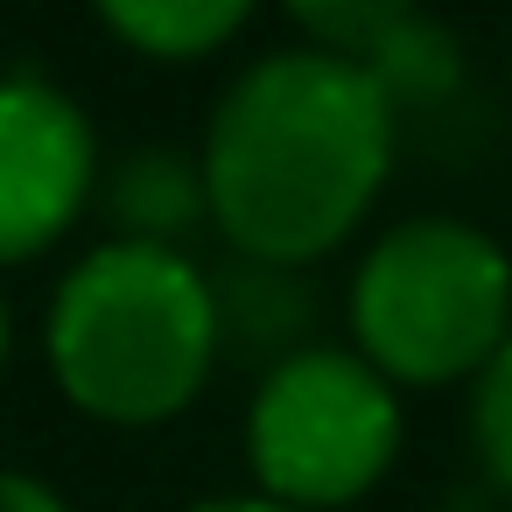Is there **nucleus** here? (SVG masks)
<instances>
[{"label": "nucleus", "instance_id": "1", "mask_svg": "<svg viewBox=\"0 0 512 512\" xmlns=\"http://www.w3.org/2000/svg\"><path fill=\"white\" fill-rule=\"evenodd\" d=\"M204 204L260 267L330 253L393 169V106L330 50L260 57L204 134Z\"/></svg>", "mask_w": 512, "mask_h": 512}, {"label": "nucleus", "instance_id": "2", "mask_svg": "<svg viewBox=\"0 0 512 512\" xmlns=\"http://www.w3.org/2000/svg\"><path fill=\"white\" fill-rule=\"evenodd\" d=\"M218 358V295L176 246L113 239L78 260L50 302L57 386L120 428L169 421Z\"/></svg>", "mask_w": 512, "mask_h": 512}, {"label": "nucleus", "instance_id": "3", "mask_svg": "<svg viewBox=\"0 0 512 512\" xmlns=\"http://www.w3.org/2000/svg\"><path fill=\"white\" fill-rule=\"evenodd\" d=\"M351 330L386 386H442L484 372L512 330V260L456 218L393 225L358 267Z\"/></svg>", "mask_w": 512, "mask_h": 512}, {"label": "nucleus", "instance_id": "4", "mask_svg": "<svg viewBox=\"0 0 512 512\" xmlns=\"http://www.w3.org/2000/svg\"><path fill=\"white\" fill-rule=\"evenodd\" d=\"M246 442L274 505L288 512L351 505L386 477L400 449V407H393V386L365 358L295 351L253 393Z\"/></svg>", "mask_w": 512, "mask_h": 512}, {"label": "nucleus", "instance_id": "5", "mask_svg": "<svg viewBox=\"0 0 512 512\" xmlns=\"http://www.w3.org/2000/svg\"><path fill=\"white\" fill-rule=\"evenodd\" d=\"M92 127L50 78H0V267L36 260L92 197Z\"/></svg>", "mask_w": 512, "mask_h": 512}, {"label": "nucleus", "instance_id": "6", "mask_svg": "<svg viewBox=\"0 0 512 512\" xmlns=\"http://www.w3.org/2000/svg\"><path fill=\"white\" fill-rule=\"evenodd\" d=\"M113 211H120L127 239L169 246L176 232L197 225V211H211L204 204V169L176 148H134L113 176Z\"/></svg>", "mask_w": 512, "mask_h": 512}, {"label": "nucleus", "instance_id": "7", "mask_svg": "<svg viewBox=\"0 0 512 512\" xmlns=\"http://www.w3.org/2000/svg\"><path fill=\"white\" fill-rule=\"evenodd\" d=\"M246 8L253 0H99L113 36L148 57H204L246 22Z\"/></svg>", "mask_w": 512, "mask_h": 512}, {"label": "nucleus", "instance_id": "8", "mask_svg": "<svg viewBox=\"0 0 512 512\" xmlns=\"http://www.w3.org/2000/svg\"><path fill=\"white\" fill-rule=\"evenodd\" d=\"M365 78L386 92V106L400 113V106H435L442 92H456V78H463V57H456V36H442L435 22H421V15H407L372 57H365Z\"/></svg>", "mask_w": 512, "mask_h": 512}, {"label": "nucleus", "instance_id": "9", "mask_svg": "<svg viewBox=\"0 0 512 512\" xmlns=\"http://www.w3.org/2000/svg\"><path fill=\"white\" fill-rule=\"evenodd\" d=\"M218 295V344H225V330H239V344H253V351H281L302 323H309V295L295 288V274L288 267H260V260H246L225 288H211Z\"/></svg>", "mask_w": 512, "mask_h": 512}, {"label": "nucleus", "instance_id": "10", "mask_svg": "<svg viewBox=\"0 0 512 512\" xmlns=\"http://www.w3.org/2000/svg\"><path fill=\"white\" fill-rule=\"evenodd\" d=\"M288 15L316 36V50L365 64V57L414 15V0H288Z\"/></svg>", "mask_w": 512, "mask_h": 512}, {"label": "nucleus", "instance_id": "11", "mask_svg": "<svg viewBox=\"0 0 512 512\" xmlns=\"http://www.w3.org/2000/svg\"><path fill=\"white\" fill-rule=\"evenodd\" d=\"M470 428H477V456H484V470L512 491V330H505V344H498V351L484 358V372H477Z\"/></svg>", "mask_w": 512, "mask_h": 512}, {"label": "nucleus", "instance_id": "12", "mask_svg": "<svg viewBox=\"0 0 512 512\" xmlns=\"http://www.w3.org/2000/svg\"><path fill=\"white\" fill-rule=\"evenodd\" d=\"M0 512H71L50 484L22 477V470H0Z\"/></svg>", "mask_w": 512, "mask_h": 512}, {"label": "nucleus", "instance_id": "13", "mask_svg": "<svg viewBox=\"0 0 512 512\" xmlns=\"http://www.w3.org/2000/svg\"><path fill=\"white\" fill-rule=\"evenodd\" d=\"M197 512H288L274 498H218V505H197Z\"/></svg>", "mask_w": 512, "mask_h": 512}, {"label": "nucleus", "instance_id": "14", "mask_svg": "<svg viewBox=\"0 0 512 512\" xmlns=\"http://www.w3.org/2000/svg\"><path fill=\"white\" fill-rule=\"evenodd\" d=\"M0 358H8V302H0Z\"/></svg>", "mask_w": 512, "mask_h": 512}]
</instances>
